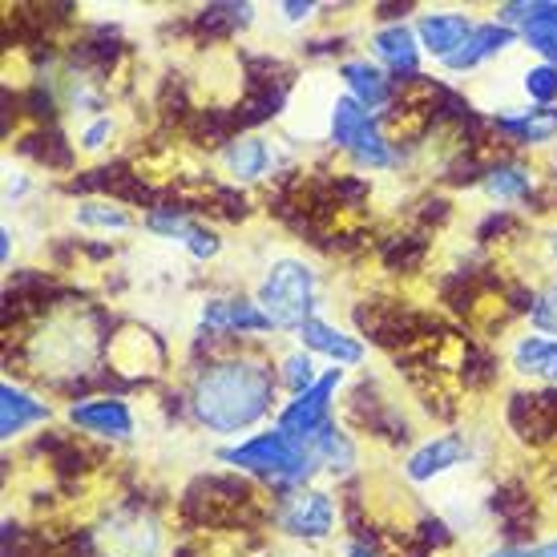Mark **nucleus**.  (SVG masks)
<instances>
[{
  "instance_id": "ddd939ff",
  "label": "nucleus",
  "mask_w": 557,
  "mask_h": 557,
  "mask_svg": "<svg viewBox=\"0 0 557 557\" xmlns=\"http://www.w3.org/2000/svg\"><path fill=\"white\" fill-rule=\"evenodd\" d=\"M146 231L153 238L170 243V247H182L190 259H219V251H223V238L214 235L210 226L195 223L190 214H182V210H153L146 219Z\"/></svg>"
},
{
  "instance_id": "f257e3e1",
  "label": "nucleus",
  "mask_w": 557,
  "mask_h": 557,
  "mask_svg": "<svg viewBox=\"0 0 557 557\" xmlns=\"http://www.w3.org/2000/svg\"><path fill=\"white\" fill-rule=\"evenodd\" d=\"M190 408H195L198 424L214 436H238L271 417L275 376L263 360H251V356L214 360L195 376Z\"/></svg>"
},
{
  "instance_id": "7c9ffc66",
  "label": "nucleus",
  "mask_w": 557,
  "mask_h": 557,
  "mask_svg": "<svg viewBox=\"0 0 557 557\" xmlns=\"http://www.w3.org/2000/svg\"><path fill=\"white\" fill-rule=\"evenodd\" d=\"M485 557H557V537L537 545H502V549H493Z\"/></svg>"
},
{
  "instance_id": "6e6552de",
  "label": "nucleus",
  "mask_w": 557,
  "mask_h": 557,
  "mask_svg": "<svg viewBox=\"0 0 557 557\" xmlns=\"http://www.w3.org/2000/svg\"><path fill=\"white\" fill-rule=\"evenodd\" d=\"M339 384H344V368L323 372L311 388L292 396L287 405L278 408L275 429H283L287 436H295V441H311L315 432L332 424V408H335V392H339Z\"/></svg>"
},
{
  "instance_id": "2f4dec72",
  "label": "nucleus",
  "mask_w": 557,
  "mask_h": 557,
  "mask_svg": "<svg viewBox=\"0 0 557 557\" xmlns=\"http://www.w3.org/2000/svg\"><path fill=\"white\" fill-rule=\"evenodd\" d=\"M28 195V174L21 166H4V202L16 207Z\"/></svg>"
},
{
  "instance_id": "c756f323",
  "label": "nucleus",
  "mask_w": 557,
  "mask_h": 557,
  "mask_svg": "<svg viewBox=\"0 0 557 557\" xmlns=\"http://www.w3.org/2000/svg\"><path fill=\"white\" fill-rule=\"evenodd\" d=\"M530 320H533V327H537V332L554 335V339H557V278L545 287L542 295H537V299H533Z\"/></svg>"
},
{
  "instance_id": "cd10ccee",
  "label": "nucleus",
  "mask_w": 557,
  "mask_h": 557,
  "mask_svg": "<svg viewBox=\"0 0 557 557\" xmlns=\"http://www.w3.org/2000/svg\"><path fill=\"white\" fill-rule=\"evenodd\" d=\"M278 380L287 384V392L292 396H299V392H307L315 380H320V372H315V356L304 348H295L283 356V368H278Z\"/></svg>"
},
{
  "instance_id": "393cba45",
  "label": "nucleus",
  "mask_w": 557,
  "mask_h": 557,
  "mask_svg": "<svg viewBox=\"0 0 557 557\" xmlns=\"http://www.w3.org/2000/svg\"><path fill=\"white\" fill-rule=\"evenodd\" d=\"M517 98H525V106H554L557 101V65L530 61L525 70H517Z\"/></svg>"
},
{
  "instance_id": "423d86ee",
  "label": "nucleus",
  "mask_w": 557,
  "mask_h": 557,
  "mask_svg": "<svg viewBox=\"0 0 557 557\" xmlns=\"http://www.w3.org/2000/svg\"><path fill=\"white\" fill-rule=\"evenodd\" d=\"M101 557H158L162 554V525L146 509H117L94 530Z\"/></svg>"
},
{
  "instance_id": "b1692460",
  "label": "nucleus",
  "mask_w": 557,
  "mask_h": 557,
  "mask_svg": "<svg viewBox=\"0 0 557 557\" xmlns=\"http://www.w3.org/2000/svg\"><path fill=\"white\" fill-rule=\"evenodd\" d=\"M311 457H315V465H320V473H332V476H348L351 469H356V460H360V453H356V441H351L348 432L339 429V424H327V429H320L311 441Z\"/></svg>"
},
{
  "instance_id": "1a4fd4ad",
  "label": "nucleus",
  "mask_w": 557,
  "mask_h": 557,
  "mask_svg": "<svg viewBox=\"0 0 557 557\" xmlns=\"http://www.w3.org/2000/svg\"><path fill=\"white\" fill-rule=\"evenodd\" d=\"M469 460H473V441L465 432H441L408 453L405 476L412 485H441L445 476L460 473Z\"/></svg>"
},
{
  "instance_id": "39448f33",
  "label": "nucleus",
  "mask_w": 557,
  "mask_h": 557,
  "mask_svg": "<svg viewBox=\"0 0 557 557\" xmlns=\"http://www.w3.org/2000/svg\"><path fill=\"white\" fill-rule=\"evenodd\" d=\"M335 150H344L360 170L368 174H380V170L396 166V153H392V141L380 126L376 113H368L360 101H351L348 94H339L332 110V134H327Z\"/></svg>"
},
{
  "instance_id": "2eb2a0df",
  "label": "nucleus",
  "mask_w": 557,
  "mask_h": 557,
  "mask_svg": "<svg viewBox=\"0 0 557 557\" xmlns=\"http://www.w3.org/2000/svg\"><path fill=\"white\" fill-rule=\"evenodd\" d=\"M368 49H372V61H376L388 77H417L420 57H424L420 37H417V25L376 28V33L368 37Z\"/></svg>"
},
{
  "instance_id": "f704fd0d",
  "label": "nucleus",
  "mask_w": 557,
  "mask_h": 557,
  "mask_svg": "<svg viewBox=\"0 0 557 557\" xmlns=\"http://www.w3.org/2000/svg\"><path fill=\"white\" fill-rule=\"evenodd\" d=\"M549 255H554V263H557V231L549 235Z\"/></svg>"
},
{
  "instance_id": "20e7f679",
  "label": "nucleus",
  "mask_w": 557,
  "mask_h": 557,
  "mask_svg": "<svg viewBox=\"0 0 557 557\" xmlns=\"http://www.w3.org/2000/svg\"><path fill=\"white\" fill-rule=\"evenodd\" d=\"M101 335L98 323L82 315V311H61L49 323H41V332L28 344V360L41 376H77L89 363L98 360Z\"/></svg>"
},
{
  "instance_id": "7ed1b4c3",
  "label": "nucleus",
  "mask_w": 557,
  "mask_h": 557,
  "mask_svg": "<svg viewBox=\"0 0 557 557\" xmlns=\"http://www.w3.org/2000/svg\"><path fill=\"white\" fill-rule=\"evenodd\" d=\"M255 304L263 307V315L271 320L275 332H299L304 323L315 320L320 307V275L315 267L283 255L275 263H267L259 287H255Z\"/></svg>"
},
{
  "instance_id": "72a5a7b5",
  "label": "nucleus",
  "mask_w": 557,
  "mask_h": 557,
  "mask_svg": "<svg viewBox=\"0 0 557 557\" xmlns=\"http://www.w3.org/2000/svg\"><path fill=\"white\" fill-rule=\"evenodd\" d=\"M344 557H380L376 549H368L363 542H344Z\"/></svg>"
},
{
  "instance_id": "dca6fc26",
  "label": "nucleus",
  "mask_w": 557,
  "mask_h": 557,
  "mask_svg": "<svg viewBox=\"0 0 557 557\" xmlns=\"http://www.w3.org/2000/svg\"><path fill=\"white\" fill-rule=\"evenodd\" d=\"M198 323L214 335H271V320L251 299H207L198 307Z\"/></svg>"
},
{
  "instance_id": "0eeeda50",
  "label": "nucleus",
  "mask_w": 557,
  "mask_h": 557,
  "mask_svg": "<svg viewBox=\"0 0 557 557\" xmlns=\"http://www.w3.org/2000/svg\"><path fill=\"white\" fill-rule=\"evenodd\" d=\"M275 525L292 542H323L335 530V502L323 488H292L275 509Z\"/></svg>"
},
{
  "instance_id": "9d476101",
  "label": "nucleus",
  "mask_w": 557,
  "mask_h": 557,
  "mask_svg": "<svg viewBox=\"0 0 557 557\" xmlns=\"http://www.w3.org/2000/svg\"><path fill=\"white\" fill-rule=\"evenodd\" d=\"M339 94H344V89H332L323 77H304L299 89L292 94V101H287V110H283V126L304 141L327 138V134H332V110H335V101H339Z\"/></svg>"
},
{
  "instance_id": "c85d7f7f",
  "label": "nucleus",
  "mask_w": 557,
  "mask_h": 557,
  "mask_svg": "<svg viewBox=\"0 0 557 557\" xmlns=\"http://www.w3.org/2000/svg\"><path fill=\"white\" fill-rule=\"evenodd\" d=\"M113 134H117V122H113L110 113H98V117H89L82 126V134H77V146L82 150H89V153H98V150H106L113 141Z\"/></svg>"
},
{
  "instance_id": "bb28decb",
  "label": "nucleus",
  "mask_w": 557,
  "mask_h": 557,
  "mask_svg": "<svg viewBox=\"0 0 557 557\" xmlns=\"http://www.w3.org/2000/svg\"><path fill=\"white\" fill-rule=\"evenodd\" d=\"M73 223L85 226V231H106V235H122L134 226V219L126 214V207L117 202H82L73 210Z\"/></svg>"
},
{
  "instance_id": "4468645a",
  "label": "nucleus",
  "mask_w": 557,
  "mask_h": 557,
  "mask_svg": "<svg viewBox=\"0 0 557 557\" xmlns=\"http://www.w3.org/2000/svg\"><path fill=\"white\" fill-rule=\"evenodd\" d=\"M521 37H517V28H509L505 21H476L473 37L460 45V53L453 61H445L448 73H476L493 65V61H505V57L513 53Z\"/></svg>"
},
{
  "instance_id": "f8f14e48",
  "label": "nucleus",
  "mask_w": 557,
  "mask_h": 557,
  "mask_svg": "<svg viewBox=\"0 0 557 557\" xmlns=\"http://www.w3.org/2000/svg\"><path fill=\"white\" fill-rule=\"evenodd\" d=\"M65 420L73 429L85 432V436H101V441H129L134 429H138V417L126 400L117 396H89V400H77V405L65 408Z\"/></svg>"
},
{
  "instance_id": "9b49d317",
  "label": "nucleus",
  "mask_w": 557,
  "mask_h": 557,
  "mask_svg": "<svg viewBox=\"0 0 557 557\" xmlns=\"http://www.w3.org/2000/svg\"><path fill=\"white\" fill-rule=\"evenodd\" d=\"M502 21L509 28H517L521 49H530L545 65H557V0L502 4Z\"/></svg>"
},
{
  "instance_id": "5701e85b",
  "label": "nucleus",
  "mask_w": 557,
  "mask_h": 557,
  "mask_svg": "<svg viewBox=\"0 0 557 557\" xmlns=\"http://www.w3.org/2000/svg\"><path fill=\"white\" fill-rule=\"evenodd\" d=\"M509 363L521 376L557 384V339L554 335H521L509 351Z\"/></svg>"
},
{
  "instance_id": "aec40b11",
  "label": "nucleus",
  "mask_w": 557,
  "mask_h": 557,
  "mask_svg": "<svg viewBox=\"0 0 557 557\" xmlns=\"http://www.w3.org/2000/svg\"><path fill=\"white\" fill-rule=\"evenodd\" d=\"M335 77L344 85V94H348L351 101H360L368 113H380L384 106H392V77L380 70L376 61H368V57L339 61Z\"/></svg>"
},
{
  "instance_id": "6ab92c4d",
  "label": "nucleus",
  "mask_w": 557,
  "mask_h": 557,
  "mask_svg": "<svg viewBox=\"0 0 557 557\" xmlns=\"http://www.w3.org/2000/svg\"><path fill=\"white\" fill-rule=\"evenodd\" d=\"M283 162V153L271 138H259V134H243V138H231L223 146V170L235 182H259L267 174H275V166Z\"/></svg>"
},
{
  "instance_id": "412c9836",
  "label": "nucleus",
  "mask_w": 557,
  "mask_h": 557,
  "mask_svg": "<svg viewBox=\"0 0 557 557\" xmlns=\"http://www.w3.org/2000/svg\"><path fill=\"white\" fill-rule=\"evenodd\" d=\"M49 417H53V408L45 405L41 396L25 392L21 384H13V380L0 384V436H4L9 445L21 441L25 432H33L37 424H45Z\"/></svg>"
},
{
  "instance_id": "4be33fe9",
  "label": "nucleus",
  "mask_w": 557,
  "mask_h": 557,
  "mask_svg": "<svg viewBox=\"0 0 557 557\" xmlns=\"http://www.w3.org/2000/svg\"><path fill=\"white\" fill-rule=\"evenodd\" d=\"M493 126L517 146H549L557 141V110L554 106H513L493 113Z\"/></svg>"
},
{
  "instance_id": "a878e982",
  "label": "nucleus",
  "mask_w": 557,
  "mask_h": 557,
  "mask_svg": "<svg viewBox=\"0 0 557 557\" xmlns=\"http://www.w3.org/2000/svg\"><path fill=\"white\" fill-rule=\"evenodd\" d=\"M481 190H485L493 202H521V198L533 190V170H525V166L488 170L485 182H481Z\"/></svg>"
},
{
  "instance_id": "473e14b6",
  "label": "nucleus",
  "mask_w": 557,
  "mask_h": 557,
  "mask_svg": "<svg viewBox=\"0 0 557 557\" xmlns=\"http://www.w3.org/2000/svg\"><path fill=\"white\" fill-rule=\"evenodd\" d=\"M315 9H320V4H283V9H278V16H283L287 25H299V21H307Z\"/></svg>"
},
{
  "instance_id": "f03ea898",
  "label": "nucleus",
  "mask_w": 557,
  "mask_h": 557,
  "mask_svg": "<svg viewBox=\"0 0 557 557\" xmlns=\"http://www.w3.org/2000/svg\"><path fill=\"white\" fill-rule=\"evenodd\" d=\"M219 460L238 469V473L263 476L271 485H292L304 488L311 485V476H320V465L311 457V445L307 441H295L283 429H263L238 441V445L219 448Z\"/></svg>"
},
{
  "instance_id": "a211bd4d",
  "label": "nucleus",
  "mask_w": 557,
  "mask_h": 557,
  "mask_svg": "<svg viewBox=\"0 0 557 557\" xmlns=\"http://www.w3.org/2000/svg\"><path fill=\"white\" fill-rule=\"evenodd\" d=\"M476 21L469 13H424L417 21V37H420V49L436 61V65H445L453 57L460 53V45L473 37Z\"/></svg>"
},
{
  "instance_id": "f3484780",
  "label": "nucleus",
  "mask_w": 557,
  "mask_h": 557,
  "mask_svg": "<svg viewBox=\"0 0 557 557\" xmlns=\"http://www.w3.org/2000/svg\"><path fill=\"white\" fill-rule=\"evenodd\" d=\"M295 339H299V348L311 351V356H323V360H332L335 368H356V363H363V356H368V348H363L360 339L351 332H344V327H335V323L327 320H315L304 323L299 332H295Z\"/></svg>"
}]
</instances>
